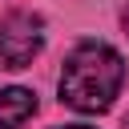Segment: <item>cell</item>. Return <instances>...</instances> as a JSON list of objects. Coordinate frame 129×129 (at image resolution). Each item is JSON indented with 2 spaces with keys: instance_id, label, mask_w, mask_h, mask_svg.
Wrapping results in <instances>:
<instances>
[{
  "instance_id": "cell-1",
  "label": "cell",
  "mask_w": 129,
  "mask_h": 129,
  "mask_svg": "<svg viewBox=\"0 0 129 129\" xmlns=\"http://www.w3.org/2000/svg\"><path fill=\"white\" fill-rule=\"evenodd\" d=\"M125 85V60L101 40H85L69 52L60 69V101L77 113H105Z\"/></svg>"
},
{
  "instance_id": "cell-2",
  "label": "cell",
  "mask_w": 129,
  "mask_h": 129,
  "mask_svg": "<svg viewBox=\"0 0 129 129\" xmlns=\"http://www.w3.org/2000/svg\"><path fill=\"white\" fill-rule=\"evenodd\" d=\"M44 48V20L36 12H8L0 20V69H28Z\"/></svg>"
},
{
  "instance_id": "cell-3",
  "label": "cell",
  "mask_w": 129,
  "mask_h": 129,
  "mask_svg": "<svg viewBox=\"0 0 129 129\" xmlns=\"http://www.w3.org/2000/svg\"><path fill=\"white\" fill-rule=\"evenodd\" d=\"M36 113L32 89H0V129H20Z\"/></svg>"
},
{
  "instance_id": "cell-4",
  "label": "cell",
  "mask_w": 129,
  "mask_h": 129,
  "mask_svg": "<svg viewBox=\"0 0 129 129\" xmlns=\"http://www.w3.org/2000/svg\"><path fill=\"white\" fill-rule=\"evenodd\" d=\"M121 24H125V32H129V8H125V12H121Z\"/></svg>"
},
{
  "instance_id": "cell-5",
  "label": "cell",
  "mask_w": 129,
  "mask_h": 129,
  "mask_svg": "<svg viewBox=\"0 0 129 129\" xmlns=\"http://www.w3.org/2000/svg\"><path fill=\"white\" fill-rule=\"evenodd\" d=\"M60 129H89V125H60Z\"/></svg>"
}]
</instances>
